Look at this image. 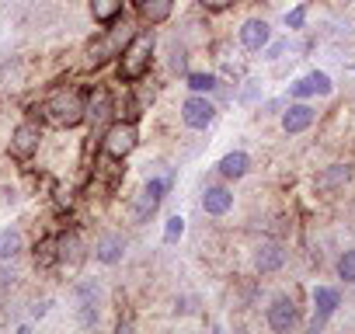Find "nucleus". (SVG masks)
Here are the masks:
<instances>
[{"instance_id":"nucleus-12","label":"nucleus","mask_w":355,"mask_h":334,"mask_svg":"<svg viewBox=\"0 0 355 334\" xmlns=\"http://www.w3.org/2000/svg\"><path fill=\"white\" fill-rule=\"evenodd\" d=\"M237 39H241V46H244L248 53H261V49L272 42V28H268V21L251 18V21H244V25H241Z\"/></svg>"},{"instance_id":"nucleus-17","label":"nucleus","mask_w":355,"mask_h":334,"mask_svg":"<svg viewBox=\"0 0 355 334\" xmlns=\"http://www.w3.org/2000/svg\"><path fill=\"white\" fill-rule=\"evenodd\" d=\"M94 258L101 265H119L125 258V237L122 234H105L98 244H94Z\"/></svg>"},{"instance_id":"nucleus-32","label":"nucleus","mask_w":355,"mask_h":334,"mask_svg":"<svg viewBox=\"0 0 355 334\" xmlns=\"http://www.w3.org/2000/svg\"><path fill=\"white\" fill-rule=\"evenodd\" d=\"M49 306H53L49 299H42V303H35V306H32V317H46V313H49Z\"/></svg>"},{"instance_id":"nucleus-5","label":"nucleus","mask_w":355,"mask_h":334,"mask_svg":"<svg viewBox=\"0 0 355 334\" xmlns=\"http://www.w3.org/2000/svg\"><path fill=\"white\" fill-rule=\"evenodd\" d=\"M167 188H171V182H167V178H150V182L143 185V192L136 195V202H132V223H146V220L160 209V202H164Z\"/></svg>"},{"instance_id":"nucleus-13","label":"nucleus","mask_w":355,"mask_h":334,"mask_svg":"<svg viewBox=\"0 0 355 334\" xmlns=\"http://www.w3.org/2000/svg\"><path fill=\"white\" fill-rule=\"evenodd\" d=\"M199 202H202V213L206 216H227L234 209V192L227 185H206Z\"/></svg>"},{"instance_id":"nucleus-27","label":"nucleus","mask_w":355,"mask_h":334,"mask_svg":"<svg viewBox=\"0 0 355 334\" xmlns=\"http://www.w3.org/2000/svg\"><path fill=\"white\" fill-rule=\"evenodd\" d=\"M185 237V220L182 216H167V223H164V244H178Z\"/></svg>"},{"instance_id":"nucleus-26","label":"nucleus","mask_w":355,"mask_h":334,"mask_svg":"<svg viewBox=\"0 0 355 334\" xmlns=\"http://www.w3.org/2000/svg\"><path fill=\"white\" fill-rule=\"evenodd\" d=\"M338 279L348 282V285H355V247L352 251H341V258H338Z\"/></svg>"},{"instance_id":"nucleus-9","label":"nucleus","mask_w":355,"mask_h":334,"mask_svg":"<svg viewBox=\"0 0 355 334\" xmlns=\"http://www.w3.org/2000/svg\"><path fill=\"white\" fill-rule=\"evenodd\" d=\"M73 299H77V313L84 324H98V303H101V285L94 279H84L73 285Z\"/></svg>"},{"instance_id":"nucleus-24","label":"nucleus","mask_w":355,"mask_h":334,"mask_svg":"<svg viewBox=\"0 0 355 334\" xmlns=\"http://www.w3.org/2000/svg\"><path fill=\"white\" fill-rule=\"evenodd\" d=\"M56 261H60V240H56V237H46V240L35 247V265L46 268V265H56Z\"/></svg>"},{"instance_id":"nucleus-25","label":"nucleus","mask_w":355,"mask_h":334,"mask_svg":"<svg viewBox=\"0 0 355 334\" xmlns=\"http://www.w3.org/2000/svg\"><path fill=\"white\" fill-rule=\"evenodd\" d=\"M306 80H310V87H313V94H320V98H327V94H334V80L324 73V70H310L306 73Z\"/></svg>"},{"instance_id":"nucleus-3","label":"nucleus","mask_w":355,"mask_h":334,"mask_svg":"<svg viewBox=\"0 0 355 334\" xmlns=\"http://www.w3.org/2000/svg\"><path fill=\"white\" fill-rule=\"evenodd\" d=\"M136 143H139V129H136L132 118L112 122V125L105 129V136H101V150H105L112 160H125V157L136 150Z\"/></svg>"},{"instance_id":"nucleus-7","label":"nucleus","mask_w":355,"mask_h":334,"mask_svg":"<svg viewBox=\"0 0 355 334\" xmlns=\"http://www.w3.org/2000/svg\"><path fill=\"white\" fill-rule=\"evenodd\" d=\"M87 122H91V143H101V136H105V129H108V118H112V98H108V91H94L91 94V101H87V115H84Z\"/></svg>"},{"instance_id":"nucleus-1","label":"nucleus","mask_w":355,"mask_h":334,"mask_svg":"<svg viewBox=\"0 0 355 334\" xmlns=\"http://www.w3.org/2000/svg\"><path fill=\"white\" fill-rule=\"evenodd\" d=\"M153 46H157L153 32H136V35L125 42L122 60H119V77H122L125 84H136V80L150 70V63H153Z\"/></svg>"},{"instance_id":"nucleus-20","label":"nucleus","mask_w":355,"mask_h":334,"mask_svg":"<svg viewBox=\"0 0 355 334\" xmlns=\"http://www.w3.org/2000/svg\"><path fill=\"white\" fill-rule=\"evenodd\" d=\"M56 240H60V265L80 268V261H84V244H80V237L70 230V234H63V237H56Z\"/></svg>"},{"instance_id":"nucleus-29","label":"nucleus","mask_w":355,"mask_h":334,"mask_svg":"<svg viewBox=\"0 0 355 334\" xmlns=\"http://www.w3.org/2000/svg\"><path fill=\"white\" fill-rule=\"evenodd\" d=\"M286 49H289V42H286V39H275V42H268V46L261 49V56H265L268 63H275V60H282Z\"/></svg>"},{"instance_id":"nucleus-31","label":"nucleus","mask_w":355,"mask_h":334,"mask_svg":"<svg viewBox=\"0 0 355 334\" xmlns=\"http://www.w3.org/2000/svg\"><path fill=\"white\" fill-rule=\"evenodd\" d=\"M254 98H258V84H254V80H248V87H244V94H241V101H244V105H251Z\"/></svg>"},{"instance_id":"nucleus-18","label":"nucleus","mask_w":355,"mask_h":334,"mask_svg":"<svg viewBox=\"0 0 355 334\" xmlns=\"http://www.w3.org/2000/svg\"><path fill=\"white\" fill-rule=\"evenodd\" d=\"M136 11L146 25H164L174 11V0H136Z\"/></svg>"},{"instance_id":"nucleus-4","label":"nucleus","mask_w":355,"mask_h":334,"mask_svg":"<svg viewBox=\"0 0 355 334\" xmlns=\"http://www.w3.org/2000/svg\"><path fill=\"white\" fill-rule=\"evenodd\" d=\"M129 39H132V32H129L125 21H122L119 28H108L98 42H91V49H87V63H91V67H101V63H108L112 56H122V49H125Z\"/></svg>"},{"instance_id":"nucleus-14","label":"nucleus","mask_w":355,"mask_h":334,"mask_svg":"<svg viewBox=\"0 0 355 334\" xmlns=\"http://www.w3.org/2000/svg\"><path fill=\"white\" fill-rule=\"evenodd\" d=\"M39 139H42V129L35 125V122H21L15 132H11V153L15 157H32L35 150H39Z\"/></svg>"},{"instance_id":"nucleus-21","label":"nucleus","mask_w":355,"mask_h":334,"mask_svg":"<svg viewBox=\"0 0 355 334\" xmlns=\"http://www.w3.org/2000/svg\"><path fill=\"white\" fill-rule=\"evenodd\" d=\"M91 15L98 25H112L122 15V0H91Z\"/></svg>"},{"instance_id":"nucleus-23","label":"nucleus","mask_w":355,"mask_h":334,"mask_svg":"<svg viewBox=\"0 0 355 334\" xmlns=\"http://www.w3.org/2000/svg\"><path fill=\"white\" fill-rule=\"evenodd\" d=\"M21 230H4L0 234V258L4 261H11V258H18L21 254Z\"/></svg>"},{"instance_id":"nucleus-11","label":"nucleus","mask_w":355,"mask_h":334,"mask_svg":"<svg viewBox=\"0 0 355 334\" xmlns=\"http://www.w3.org/2000/svg\"><path fill=\"white\" fill-rule=\"evenodd\" d=\"M317 112L310 108V101H289V108L282 112V132L286 136H300L313 125Z\"/></svg>"},{"instance_id":"nucleus-16","label":"nucleus","mask_w":355,"mask_h":334,"mask_svg":"<svg viewBox=\"0 0 355 334\" xmlns=\"http://www.w3.org/2000/svg\"><path fill=\"white\" fill-rule=\"evenodd\" d=\"M216 171H220V178H227V182H241V178L251 171V157H248L244 150H230V153L220 157Z\"/></svg>"},{"instance_id":"nucleus-10","label":"nucleus","mask_w":355,"mask_h":334,"mask_svg":"<svg viewBox=\"0 0 355 334\" xmlns=\"http://www.w3.org/2000/svg\"><path fill=\"white\" fill-rule=\"evenodd\" d=\"M265 320H268L272 331L286 334V331H293V327L300 324V310H296V303H293L289 296H275L272 306H268V313H265Z\"/></svg>"},{"instance_id":"nucleus-28","label":"nucleus","mask_w":355,"mask_h":334,"mask_svg":"<svg viewBox=\"0 0 355 334\" xmlns=\"http://www.w3.org/2000/svg\"><path fill=\"white\" fill-rule=\"evenodd\" d=\"M289 98H293V101H306V98H313V87H310V80H306V77L293 80V87H289Z\"/></svg>"},{"instance_id":"nucleus-15","label":"nucleus","mask_w":355,"mask_h":334,"mask_svg":"<svg viewBox=\"0 0 355 334\" xmlns=\"http://www.w3.org/2000/svg\"><path fill=\"white\" fill-rule=\"evenodd\" d=\"M286 265V251H282V244H275V240H261L258 247H254V268L261 272V275H272V272H279Z\"/></svg>"},{"instance_id":"nucleus-19","label":"nucleus","mask_w":355,"mask_h":334,"mask_svg":"<svg viewBox=\"0 0 355 334\" xmlns=\"http://www.w3.org/2000/svg\"><path fill=\"white\" fill-rule=\"evenodd\" d=\"M348 178H352V167L348 164H327L324 171L317 175V192H338Z\"/></svg>"},{"instance_id":"nucleus-6","label":"nucleus","mask_w":355,"mask_h":334,"mask_svg":"<svg viewBox=\"0 0 355 334\" xmlns=\"http://www.w3.org/2000/svg\"><path fill=\"white\" fill-rule=\"evenodd\" d=\"M216 105H213V98L209 94H189L185 98V105H182V122L189 125V129H209L213 122H216Z\"/></svg>"},{"instance_id":"nucleus-8","label":"nucleus","mask_w":355,"mask_h":334,"mask_svg":"<svg viewBox=\"0 0 355 334\" xmlns=\"http://www.w3.org/2000/svg\"><path fill=\"white\" fill-rule=\"evenodd\" d=\"M341 306V292L334 285H313V320H310V331H320L334 310Z\"/></svg>"},{"instance_id":"nucleus-22","label":"nucleus","mask_w":355,"mask_h":334,"mask_svg":"<svg viewBox=\"0 0 355 334\" xmlns=\"http://www.w3.org/2000/svg\"><path fill=\"white\" fill-rule=\"evenodd\" d=\"M185 87L192 94H213L220 87V77L216 73H185Z\"/></svg>"},{"instance_id":"nucleus-2","label":"nucleus","mask_w":355,"mask_h":334,"mask_svg":"<svg viewBox=\"0 0 355 334\" xmlns=\"http://www.w3.org/2000/svg\"><path fill=\"white\" fill-rule=\"evenodd\" d=\"M42 115L53 122V125H60V129H73V125H80L84 122V115H87V101H84V94L80 91H56L46 105H42Z\"/></svg>"},{"instance_id":"nucleus-30","label":"nucleus","mask_w":355,"mask_h":334,"mask_svg":"<svg viewBox=\"0 0 355 334\" xmlns=\"http://www.w3.org/2000/svg\"><path fill=\"white\" fill-rule=\"evenodd\" d=\"M303 21H306V8L300 4V8H293L289 15H286V25H289V32H300L303 28Z\"/></svg>"}]
</instances>
